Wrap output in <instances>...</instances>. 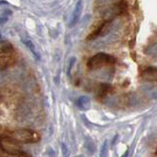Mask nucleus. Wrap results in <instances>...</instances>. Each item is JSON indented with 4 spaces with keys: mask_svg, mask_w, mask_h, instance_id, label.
I'll use <instances>...</instances> for the list:
<instances>
[{
    "mask_svg": "<svg viewBox=\"0 0 157 157\" xmlns=\"http://www.w3.org/2000/svg\"><path fill=\"white\" fill-rule=\"evenodd\" d=\"M110 92H112V86L110 85H101L99 87V96L100 97H105L107 94H109Z\"/></svg>",
    "mask_w": 157,
    "mask_h": 157,
    "instance_id": "obj_8",
    "label": "nucleus"
},
{
    "mask_svg": "<svg viewBox=\"0 0 157 157\" xmlns=\"http://www.w3.org/2000/svg\"><path fill=\"white\" fill-rule=\"evenodd\" d=\"M16 61L15 51L11 43L3 42L0 44V70H5Z\"/></svg>",
    "mask_w": 157,
    "mask_h": 157,
    "instance_id": "obj_1",
    "label": "nucleus"
},
{
    "mask_svg": "<svg viewBox=\"0 0 157 157\" xmlns=\"http://www.w3.org/2000/svg\"><path fill=\"white\" fill-rule=\"evenodd\" d=\"M143 81L147 82H157V68L149 67L141 72L140 75Z\"/></svg>",
    "mask_w": 157,
    "mask_h": 157,
    "instance_id": "obj_5",
    "label": "nucleus"
},
{
    "mask_svg": "<svg viewBox=\"0 0 157 157\" xmlns=\"http://www.w3.org/2000/svg\"><path fill=\"white\" fill-rule=\"evenodd\" d=\"M82 9H83V1L82 0H79L76 5H75V8H74V11L72 13V17L70 20V23H69V27L72 28L74 27L75 25L78 23L81 16V13H82Z\"/></svg>",
    "mask_w": 157,
    "mask_h": 157,
    "instance_id": "obj_6",
    "label": "nucleus"
},
{
    "mask_svg": "<svg viewBox=\"0 0 157 157\" xmlns=\"http://www.w3.org/2000/svg\"><path fill=\"white\" fill-rule=\"evenodd\" d=\"M116 63V58L106 53H97L92 56L87 62V67L90 70H97L108 65H113Z\"/></svg>",
    "mask_w": 157,
    "mask_h": 157,
    "instance_id": "obj_3",
    "label": "nucleus"
},
{
    "mask_svg": "<svg viewBox=\"0 0 157 157\" xmlns=\"http://www.w3.org/2000/svg\"><path fill=\"white\" fill-rule=\"evenodd\" d=\"M8 136L15 139L19 142L23 144H36L40 141L41 136L36 131L30 129H17L9 132Z\"/></svg>",
    "mask_w": 157,
    "mask_h": 157,
    "instance_id": "obj_2",
    "label": "nucleus"
},
{
    "mask_svg": "<svg viewBox=\"0 0 157 157\" xmlns=\"http://www.w3.org/2000/svg\"><path fill=\"white\" fill-rule=\"evenodd\" d=\"M0 149L9 154H18L23 151L21 142L8 136L0 137Z\"/></svg>",
    "mask_w": 157,
    "mask_h": 157,
    "instance_id": "obj_4",
    "label": "nucleus"
},
{
    "mask_svg": "<svg viewBox=\"0 0 157 157\" xmlns=\"http://www.w3.org/2000/svg\"><path fill=\"white\" fill-rule=\"evenodd\" d=\"M23 43L25 44V45L30 49V51L35 55V57L38 59H40V55H39V53L37 52V50H36V48H35V45H34V43L31 41V40H29V39H23Z\"/></svg>",
    "mask_w": 157,
    "mask_h": 157,
    "instance_id": "obj_9",
    "label": "nucleus"
},
{
    "mask_svg": "<svg viewBox=\"0 0 157 157\" xmlns=\"http://www.w3.org/2000/svg\"><path fill=\"white\" fill-rule=\"evenodd\" d=\"M8 18L7 17H0V25H4L5 23H7Z\"/></svg>",
    "mask_w": 157,
    "mask_h": 157,
    "instance_id": "obj_10",
    "label": "nucleus"
},
{
    "mask_svg": "<svg viewBox=\"0 0 157 157\" xmlns=\"http://www.w3.org/2000/svg\"><path fill=\"white\" fill-rule=\"evenodd\" d=\"M76 105L79 108H81V109H87V108H89V105H90L89 98L86 96H81L80 98L77 99Z\"/></svg>",
    "mask_w": 157,
    "mask_h": 157,
    "instance_id": "obj_7",
    "label": "nucleus"
},
{
    "mask_svg": "<svg viewBox=\"0 0 157 157\" xmlns=\"http://www.w3.org/2000/svg\"><path fill=\"white\" fill-rule=\"evenodd\" d=\"M0 38H1V33H0Z\"/></svg>",
    "mask_w": 157,
    "mask_h": 157,
    "instance_id": "obj_11",
    "label": "nucleus"
},
{
    "mask_svg": "<svg viewBox=\"0 0 157 157\" xmlns=\"http://www.w3.org/2000/svg\"><path fill=\"white\" fill-rule=\"evenodd\" d=\"M156 154H157V149H156Z\"/></svg>",
    "mask_w": 157,
    "mask_h": 157,
    "instance_id": "obj_12",
    "label": "nucleus"
}]
</instances>
